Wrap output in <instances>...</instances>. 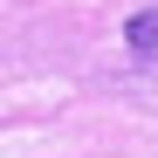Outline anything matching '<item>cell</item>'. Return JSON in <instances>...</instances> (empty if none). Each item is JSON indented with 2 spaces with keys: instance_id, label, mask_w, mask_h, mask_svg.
Here are the masks:
<instances>
[{
  "instance_id": "cell-1",
  "label": "cell",
  "mask_w": 158,
  "mask_h": 158,
  "mask_svg": "<svg viewBox=\"0 0 158 158\" xmlns=\"http://www.w3.org/2000/svg\"><path fill=\"white\" fill-rule=\"evenodd\" d=\"M124 48H131L138 62H151V69H158V7H138V14L124 21Z\"/></svg>"
}]
</instances>
